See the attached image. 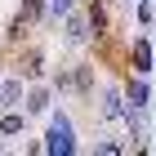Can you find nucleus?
Returning <instances> with one entry per match:
<instances>
[{"mask_svg":"<svg viewBox=\"0 0 156 156\" xmlns=\"http://www.w3.org/2000/svg\"><path fill=\"white\" fill-rule=\"evenodd\" d=\"M45 147L49 156H72L76 152V138H72V125H67V116L62 112H54V120H49V129H45Z\"/></svg>","mask_w":156,"mask_h":156,"instance_id":"obj_1","label":"nucleus"},{"mask_svg":"<svg viewBox=\"0 0 156 156\" xmlns=\"http://www.w3.org/2000/svg\"><path fill=\"white\" fill-rule=\"evenodd\" d=\"M129 62H134L138 76H147V72L156 67V54H152V40H147V36H138V40L129 45Z\"/></svg>","mask_w":156,"mask_h":156,"instance_id":"obj_2","label":"nucleus"},{"mask_svg":"<svg viewBox=\"0 0 156 156\" xmlns=\"http://www.w3.org/2000/svg\"><path fill=\"white\" fill-rule=\"evenodd\" d=\"M85 23H89V36H107V9H103V0H85Z\"/></svg>","mask_w":156,"mask_h":156,"instance_id":"obj_3","label":"nucleus"},{"mask_svg":"<svg viewBox=\"0 0 156 156\" xmlns=\"http://www.w3.org/2000/svg\"><path fill=\"white\" fill-rule=\"evenodd\" d=\"M18 76H23V80H40V76H45V54H40V49H27L23 58H18Z\"/></svg>","mask_w":156,"mask_h":156,"instance_id":"obj_4","label":"nucleus"},{"mask_svg":"<svg viewBox=\"0 0 156 156\" xmlns=\"http://www.w3.org/2000/svg\"><path fill=\"white\" fill-rule=\"evenodd\" d=\"M67 80H72V94H89L94 89V67L89 62H72L67 67Z\"/></svg>","mask_w":156,"mask_h":156,"instance_id":"obj_5","label":"nucleus"},{"mask_svg":"<svg viewBox=\"0 0 156 156\" xmlns=\"http://www.w3.org/2000/svg\"><path fill=\"white\" fill-rule=\"evenodd\" d=\"M23 129H27V112L5 107V116H0V138H18Z\"/></svg>","mask_w":156,"mask_h":156,"instance_id":"obj_6","label":"nucleus"},{"mask_svg":"<svg viewBox=\"0 0 156 156\" xmlns=\"http://www.w3.org/2000/svg\"><path fill=\"white\" fill-rule=\"evenodd\" d=\"M125 98H129L125 107H138V112L147 107V98H152V94H147V80H143V76H129V80H125Z\"/></svg>","mask_w":156,"mask_h":156,"instance_id":"obj_7","label":"nucleus"},{"mask_svg":"<svg viewBox=\"0 0 156 156\" xmlns=\"http://www.w3.org/2000/svg\"><path fill=\"white\" fill-rule=\"evenodd\" d=\"M18 103H23V80L13 76V80L0 85V107H18Z\"/></svg>","mask_w":156,"mask_h":156,"instance_id":"obj_8","label":"nucleus"},{"mask_svg":"<svg viewBox=\"0 0 156 156\" xmlns=\"http://www.w3.org/2000/svg\"><path fill=\"white\" fill-rule=\"evenodd\" d=\"M23 103H27V112H31V116H40V112H49V89H45V85H36Z\"/></svg>","mask_w":156,"mask_h":156,"instance_id":"obj_9","label":"nucleus"},{"mask_svg":"<svg viewBox=\"0 0 156 156\" xmlns=\"http://www.w3.org/2000/svg\"><path fill=\"white\" fill-rule=\"evenodd\" d=\"M103 116H107V120H120V116H125V103H120V89H107V94H103Z\"/></svg>","mask_w":156,"mask_h":156,"instance_id":"obj_10","label":"nucleus"},{"mask_svg":"<svg viewBox=\"0 0 156 156\" xmlns=\"http://www.w3.org/2000/svg\"><path fill=\"white\" fill-rule=\"evenodd\" d=\"M67 40H76V45L89 40V23H85V13H72V18H67Z\"/></svg>","mask_w":156,"mask_h":156,"instance_id":"obj_11","label":"nucleus"},{"mask_svg":"<svg viewBox=\"0 0 156 156\" xmlns=\"http://www.w3.org/2000/svg\"><path fill=\"white\" fill-rule=\"evenodd\" d=\"M72 9H76V0H45V23H54V18H67Z\"/></svg>","mask_w":156,"mask_h":156,"instance_id":"obj_12","label":"nucleus"},{"mask_svg":"<svg viewBox=\"0 0 156 156\" xmlns=\"http://www.w3.org/2000/svg\"><path fill=\"white\" fill-rule=\"evenodd\" d=\"M18 18H27V23H40L45 18V0H23V13Z\"/></svg>","mask_w":156,"mask_h":156,"instance_id":"obj_13","label":"nucleus"},{"mask_svg":"<svg viewBox=\"0 0 156 156\" xmlns=\"http://www.w3.org/2000/svg\"><path fill=\"white\" fill-rule=\"evenodd\" d=\"M94 152H103V156H116V152H125V143H116V138H103V143H94Z\"/></svg>","mask_w":156,"mask_h":156,"instance_id":"obj_14","label":"nucleus"}]
</instances>
